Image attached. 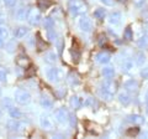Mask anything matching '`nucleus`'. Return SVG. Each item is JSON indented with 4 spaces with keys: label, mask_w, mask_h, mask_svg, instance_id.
Here are the masks:
<instances>
[{
    "label": "nucleus",
    "mask_w": 148,
    "mask_h": 139,
    "mask_svg": "<svg viewBox=\"0 0 148 139\" xmlns=\"http://www.w3.org/2000/svg\"><path fill=\"white\" fill-rule=\"evenodd\" d=\"M43 26L46 27V29H53L54 26V21L51 19V17H47V19H45V22H43Z\"/></svg>",
    "instance_id": "31"
},
{
    "label": "nucleus",
    "mask_w": 148,
    "mask_h": 139,
    "mask_svg": "<svg viewBox=\"0 0 148 139\" xmlns=\"http://www.w3.org/2000/svg\"><path fill=\"white\" fill-rule=\"evenodd\" d=\"M6 77H8V71L5 67L0 66V81L1 82H6Z\"/></svg>",
    "instance_id": "29"
},
{
    "label": "nucleus",
    "mask_w": 148,
    "mask_h": 139,
    "mask_svg": "<svg viewBox=\"0 0 148 139\" xmlns=\"http://www.w3.org/2000/svg\"><path fill=\"white\" fill-rule=\"evenodd\" d=\"M3 117V111H1V108H0V118Z\"/></svg>",
    "instance_id": "44"
},
{
    "label": "nucleus",
    "mask_w": 148,
    "mask_h": 139,
    "mask_svg": "<svg viewBox=\"0 0 148 139\" xmlns=\"http://www.w3.org/2000/svg\"><path fill=\"white\" fill-rule=\"evenodd\" d=\"M47 77L51 82L58 83L64 78V72H63V70L58 68V67H52L47 71Z\"/></svg>",
    "instance_id": "4"
},
{
    "label": "nucleus",
    "mask_w": 148,
    "mask_h": 139,
    "mask_svg": "<svg viewBox=\"0 0 148 139\" xmlns=\"http://www.w3.org/2000/svg\"><path fill=\"white\" fill-rule=\"evenodd\" d=\"M29 34V29L25 26H21V27H17V29L14 31V35H15V38L17 39H22V38H25V36Z\"/></svg>",
    "instance_id": "16"
},
{
    "label": "nucleus",
    "mask_w": 148,
    "mask_h": 139,
    "mask_svg": "<svg viewBox=\"0 0 148 139\" xmlns=\"http://www.w3.org/2000/svg\"><path fill=\"white\" fill-rule=\"evenodd\" d=\"M9 113H10L11 118H15V119L21 118V115H22V113L20 112V109L15 108V107H10V108H9Z\"/></svg>",
    "instance_id": "23"
},
{
    "label": "nucleus",
    "mask_w": 148,
    "mask_h": 139,
    "mask_svg": "<svg viewBox=\"0 0 148 139\" xmlns=\"http://www.w3.org/2000/svg\"><path fill=\"white\" fill-rule=\"evenodd\" d=\"M141 76L145 78V80H148V67H145V68H142V71H141Z\"/></svg>",
    "instance_id": "37"
},
{
    "label": "nucleus",
    "mask_w": 148,
    "mask_h": 139,
    "mask_svg": "<svg viewBox=\"0 0 148 139\" xmlns=\"http://www.w3.org/2000/svg\"><path fill=\"white\" fill-rule=\"evenodd\" d=\"M72 52V56H73V60H75V61H78V60H79V57H80V54L79 52H77L75 50H72L71 51Z\"/></svg>",
    "instance_id": "38"
},
{
    "label": "nucleus",
    "mask_w": 148,
    "mask_h": 139,
    "mask_svg": "<svg viewBox=\"0 0 148 139\" xmlns=\"http://www.w3.org/2000/svg\"><path fill=\"white\" fill-rule=\"evenodd\" d=\"M133 70V61L131 58H125L122 62V72L130 73Z\"/></svg>",
    "instance_id": "15"
},
{
    "label": "nucleus",
    "mask_w": 148,
    "mask_h": 139,
    "mask_svg": "<svg viewBox=\"0 0 148 139\" xmlns=\"http://www.w3.org/2000/svg\"><path fill=\"white\" fill-rule=\"evenodd\" d=\"M119 1H120V3H126L127 0H119Z\"/></svg>",
    "instance_id": "45"
},
{
    "label": "nucleus",
    "mask_w": 148,
    "mask_h": 139,
    "mask_svg": "<svg viewBox=\"0 0 148 139\" xmlns=\"http://www.w3.org/2000/svg\"><path fill=\"white\" fill-rule=\"evenodd\" d=\"M100 3H103L106 6H112L114 5V0H100Z\"/></svg>",
    "instance_id": "40"
},
{
    "label": "nucleus",
    "mask_w": 148,
    "mask_h": 139,
    "mask_svg": "<svg viewBox=\"0 0 148 139\" xmlns=\"http://www.w3.org/2000/svg\"><path fill=\"white\" fill-rule=\"evenodd\" d=\"M26 20L29 21V24L32 26H37L41 22V13H40V9L37 8H32L27 11V15H26Z\"/></svg>",
    "instance_id": "3"
},
{
    "label": "nucleus",
    "mask_w": 148,
    "mask_h": 139,
    "mask_svg": "<svg viewBox=\"0 0 148 139\" xmlns=\"http://www.w3.org/2000/svg\"><path fill=\"white\" fill-rule=\"evenodd\" d=\"M103 76H104L105 78H108V80L112 78V77L115 76V68H114V67H110V66L104 67V68H103Z\"/></svg>",
    "instance_id": "20"
},
{
    "label": "nucleus",
    "mask_w": 148,
    "mask_h": 139,
    "mask_svg": "<svg viewBox=\"0 0 148 139\" xmlns=\"http://www.w3.org/2000/svg\"><path fill=\"white\" fill-rule=\"evenodd\" d=\"M121 19H122V15H121V13H119V11H115L112 14H110V16H109V22L111 25H114V26H117L121 24Z\"/></svg>",
    "instance_id": "11"
},
{
    "label": "nucleus",
    "mask_w": 148,
    "mask_h": 139,
    "mask_svg": "<svg viewBox=\"0 0 148 139\" xmlns=\"http://www.w3.org/2000/svg\"><path fill=\"white\" fill-rule=\"evenodd\" d=\"M106 15V11L104 10V9H96V10L94 11V16L96 17V19H104Z\"/></svg>",
    "instance_id": "27"
},
{
    "label": "nucleus",
    "mask_w": 148,
    "mask_h": 139,
    "mask_svg": "<svg viewBox=\"0 0 148 139\" xmlns=\"http://www.w3.org/2000/svg\"><path fill=\"white\" fill-rule=\"evenodd\" d=\"M41 106L46 109H51L53 107V101L47 96H42V98H41Z\"/></svg>",
    "instance_id": "19"
},
{
    "label": "nucleus",
    "mask_w": 148,
    "mask_h": 139,
    "mask_svg": "<svg viewBox=\"0 0 148 139\" xmlns=\"http://www.w3.org/2000/svg\"><path fill=\"white\" fill-rule=\"evenodd\" d=\"M145 61H146V56L143 55V52H138L137 58H136V63L138 65V66H142V65L145 63Z\"/></svg>",
    "instance_id": "28"
},
{
    "label": "nucleus",
    "mask_w": 148,
    "mask_h": 139,
    "mask_svg": "<svg viewBox=\"0 0 148 139\" xmlns=\"http://www.w3.org/2000/svg\"><path fill=\"white\" fill-rule=\"evenodd\" d=\"M3 1H4V4H5L6 6H10V8L15 6L17 4V0H3Z\"/></svg>",
    "instance_id": "35"
},
{
    "label": "nucleus",
    "mask_w": 148,
    "mask_h": 139,
    "mask_svg": "<svg viewBox=\"0 0 148 139\" xmlns=\"http://www.w3.org/2000/svg\"><path fill=\"white\" fill-rule=\"evenodd\" d=\"M145 1L146 0H133V3H135L137 6H142L143 4H145Z\"/></svg>",
    "instance_id": "41"
},
{
    "label": "nucleus",
    "mask_w": 148,
    "mask_h": 139,
    "mask_svg": "<svg viewBox=\"0 0 148 139\" xmlns=\"http://www.w3.org/2000/svg\"><path fill=\"white\" fill-rule=\"evenodd\" d=\"M30 58L27 57V56H25V55H18V56L16 57V65L18 67H21V68H27L30 66Z\"/></svg>",
    "instance_id": "9"
},
{
    "label": "nucleus",
    "mask_w": 148,
    "mask_h": 139,
    "mask_svg": "<svg viewBox=\"0 0 148 139\" xmlns=\"http://www.w3.org/2000/svg\"><path fill=\"white\" fill-rule=\"evenodd\" d=\"M145 101H146V112L148 114V91L146 92V96H145Z\"/></svg>",
    "instance_id": "42"
},
{
    "label": "nucleus",
    "mask_w": 148,
    "mask_h": 139,
    "mask_svg": "<svg viewBox=\"0 0 148 139\" xmlns=\"http://www.w3.org/2000/svg\"><path fill=\"white\" fill-rule=\"evenodd\" d=\"M26 15H27V13L24 10V9H20V10H18V13H17V17L20 20H25L26 19Z\"/></svg>",
    "instance_id": "34"
},
{
    "label": "nucleus",
    "mask_w": 148,
    "mask_h": 139,
    "mask_svg": "<svg viewBox=\"0 0 148 139\" xmlns=\"http://www.w3.org/2000/svg\"><path fill=\"white\" fill-rule=\"evenodd\" d=\"M47 62H49V63H53V62H56V60H57V55H56L54 52H49V54H47Z\"/></svg>",
    "instance_id": "33"
},
{
    "label": "nucleus",
    "mask_w": 148,
    "mask_h": 139,
    "mask_svg": "<svg viewBox=\"0 0 148 139\" xmlns=\"http://www.w3.org/2000/svg\"><path fill=\"white\" fill-rule=\"evenodd\" d=\"M53 5V3L51 0H37V8L40 10H47Z\"/></svg>",
    "instance_id": "17"
},
{
    "label": "nucleus",
    "mask_w": 148,
    "mask_h": 139,
    "mask_svg": "<svg viewBox=\"0 0 148 139\" xmlns=\"http://www.w3.org/2000/svg\"><path fill=\"white\" fill-rule=\"evenodd\" d=\"M68 82L71 83V85H73V86H74V85L77 86V85H79L80 81H79V77H78L77 73H73V72H72L71 75L68 76Z\"/></svg>",
    "instance_id": "24"
},
{
    "label": "nucleus",
    "mask_w": 148,
    "mask_h": 139,
    "mask_svg": "<svg viewBox=\"0 0 148 139\" xmlns=\"http://www.w3.org/2000/svg\"><path fill=\"white\" fill-rule=\"evenodd\" d=\"M3 46H4V39L0 38V47H3Z\"/></svg>",
    "instance_id": "43"
},
{
    "label": "nucleus",
    "mask_w": 148,
    "mask_h": 139,
    "mask_svg": "<svg viewBox=\"0 0 148 139\" xmlns=\"http://www.w3.org/2000/svg\"><path fill=\"white\" fill-rule=\"evenodd\" d=\"M0 38H3V39L9 38V31L6 29V26H4V25H0Z\"/></svg>",
    "instance_id": "30"
},
{
    "label": "nucleus",
    "mask_w": 148,
    "mask_h": 139,
    "mask_svg": "<svg viewBox=\"0 0 148 139\" xmlns=\"http://www.w3.org/2000/svg\"><path fill=\"white\" fill-rule=\"evenodd\" d=\"M128 120L130 122H132L133 124H143L145 123V118L142 117V115L140 114H131V115H128Z\"/></svg>",
    "instance_id": "18"
},
{
    "label": "nucleus",
    "mask_w": 148,
    "mask_h": 139,
    "mask_svg": "<svg viewBox=\"0 0 148 139\" xmlns=\"http://www.w3.org/2000/svg\"><path fill=\"white\" fill-rule=\"evenodd\" d=\"M138 134H140V128H137V127L128 128L126 131V136H128V137H136Z\"/></svg>",
    "instance_id": "26"
},
{
    "label": "nucleus",
    "mask_w": 148,
    "mask_h": 139,
    "mask_svg": "<svg viewBox=\"0 0 148 139\" xmlns=\"http://www.w3.org/2000/svg\"><path fill=\"white\" fill-rule=\"evenodd\" d=\"M82 104H84V106H92V104H94V101H92V98H86L85 101L82 102Z\"/></svg>",
    "instance_id": "39"
},
{
    "label": "nucleus",
    "mask_w": 148,
    "mask_h": 139,
    "mask_svg": "<svg viewBox=\"0 0 148 139\" xmlns=\"http://www.w3.org/2000/svg\"><path fill=\"white\" fill-rule=\"evenodd\" d=\"M79 27H80L82 31H84V32H90L91 29H92V24H91V21H90L89 17L83 16L82 19L79 20Z\"/></svg>",
    "instance_id": "7"
},
{
    "label": "nucleus",
    "mask_w": 148,
    "mask_h": 139,
    "mask_svg": "<svg viewBox=\"0 0 148 139\" xmlns=\"http://www.w3.org/2000/svg\"><path fill=\"white\" fill-rule=\"evenodd\" d=\"M138 46L142 49H145L148 46V39L146 38V36H143V38H141L140 40H138Z\"/></svg>",
    "instance_id": "32"
},
{
    "label": "nucleus",
    "mask_w": 148,
    "mask_h": 139,
    "mask_svg": "<svg viewBox=\"0 0 148 139\" xmlns=\"http://www.w3.org/2000/svg\"><path fill=\"white\" fill-rule=\"evenodd\" d=\"M69 117H71V115H69L67 108H64V107L58 108V109L54 112V118H56V120H57V122H59L61 124L68 123V122H69Z\"/></svg>",
    "instance_id": "6"
},
{
    "label": "nucleus",
    "mask_w": 148,
    "mask_h": 139,
    "mask_svg": "<svg viewBox=\"0 0 148 139\" xmlns=\"http://www.w3.org/2000/svg\"><path fill=\"white\" fill-rule=\"evenodd\" d=\"M15 101L18 104H22V106L29 104L30 101H31V96H30L29 92L25 91V90H21V88L16 90L15 91Z\"/></svg>",
    "instance_id": "5"
},
{
    "label": "nucleus",
    "mask_w": 148,
    "mask_h": 139,
    "mask_svg": "<svg viewBox=\"0 0 148 139\" xmlns=\"http://www.w3.org/2000/svg\"><path fill=\"white\" fill-rule=\"evenodd\" d=\"M95 58H96V61H98L99 63H101V65H106V63H109V62H110L111 56H110V54L105 52V51H101V52H99L98 55H96Z\"/></svg>",
    "instance_id": "12"
},
{
    "label": "nucleus",
    "mask_w": 148,
    "mask_h": 139,
    "mask_svg": "<svg viewBox=\"0 0 148 139\" xmlns=\"http://www.w3.org/2000/svg\"><path fill=\"white\" fill-rule=\"evenodd\" d=\"M119 101L121 102L123 106H128L130 103H131V96H130L128 91H123V92H121V93L119 95Z\"/></svg>",
    "instance_id": "14"
},
{
    "label": "nucleus",
    "mask_w": 148,
    "mask_h": 139,
    "mask_svg": "<svg viewBox=\"0 0 148 139\" xmlns=\"http://www.w3.org/2000/svg\"><path fill=\"white\" fill-rule=\"evenodd\" d=\"M71 107L73 108V109H79L80 108V106H82V101H80V98L78 96H73L72 98H71Z\"/></svg>",
    "instance_id": "21"
},
{
    "label": "nucleus",
    "mask_w": 148,
    "mask_h": 139,
    "mask_svg": "<svg viewBox=\"0 0 148 139\" xmlns=\"http://www.w3.org/2000/svg\"><path fill=\"white\" fill-rule=\"evenodd\" d=\"M36 46H37V49H38V51H43L47 49V44L45 42V41L41 39V36L40 34H37V39H36Z\"/></svg>",
    "instance_id": "22"
},
{
    "label": "nucleus",
    "mask_w": 148,
    "mask_h": 139,
    "mask_svg": "<svg viewBox=\"0 0 148 139\" xmlns=\"http://www.w3.org/2000/svg\"><path fill=\"white\" fill-rule=\"evenodd\" d=\"M117 92V85L114 81H106L101 85V95L105 99H111L114 97V95Z\"/></svg>",
    "instance_id": "2"
},
{
    "label": "nucleus",
    "mask_w": 148,
    "mask_h": 139,
    "mask_svg": "<svg viewBox=\"0 0 148 139\" xmlns=\"http://www.w3.org/2000/svg\"><path fill=\"white\" fill-rule=\"evenodd\" d=\"M68 9L73 16H79L84 15L88 11V4L84 0H69Z\"/></svg>",
    "instance_id": "1"
},
{
    "label": "nucleus",
    "mask_w": 148,
    "mask_h": 139,
    "mask_svg": "<svg viewBox=\"0 0 148 139\" xmlns=\"http://www.w3.org/2000/svg\"><path fill=\"white\" fill-rule=\"evenodd\" d=\"M125 88H126V91L128 92H137L138 90V82L136 80H128L125 82Z\"/></svg>",
    "instance_id": "13"
},
{
    "label": "nucleus",
    "mask_w": 148,
    "mask_h": 139,
    "mask_svg": "<svg viewBox=\"0 0 148 139\" xmlns=\"http://www.w3.org/2000/svg\"><path fill=\"white\" fill-rule=\"evenodd\" d=\"M40 124L43 129H46V131H49V129L53 128V122L48 115H42V117L40 118Z\"/></svg>",
    "instance_id": "10"
},
{
    "label": "nucleus",
    "mask_w": 148,
    "mask_h": 139,
    "mask_svg": "<svg viewBox=\"0 0 148 139\" xmlns=\"http://www.w3.org/2000/svg\"><path fill=\"white\" fill-rule=\"evenodd\" d=\"M6 127H8L9 131L16 132V131H20V129H22V127H24V124L18 122V119L12 118V119H10V120H9V122L6 123Z\"/></svg>",
    "instance_id": "8"
},
{
    "label": "nucleus",
    "mask_w": 148,
    "mask_h": 139,
    "mask_svg": "<svg viewBox=\"0 0 148 139\" xmlns=\"http://www.w3.org/2000/svg\"><path fill=\"white\" fill-rule=\"evenodd\" d=\"M123 39L127 40V41H131L133 39V32H132L131 26H127L126 29H125V31H123Z\"/></svg>",
    "instance_id": "25"
},
{
    "label": "nucleus",
    "mask_w": 148,
    "mask_h": 139,
    "mask_svg": "<svg viewBox=\"0 0 148 139\" xmlns=\"http://www.w3.org/2000/svg\"><path fill=\"white\" fill-rule=\"evenodd\" d=\"M1 103H3V106H5V107H8V108L12 107V106H11V99H10V98H8V97H6V98H4V99H3Z\"/></svg>",
    "instance_id": "36"
}]
</instances>
